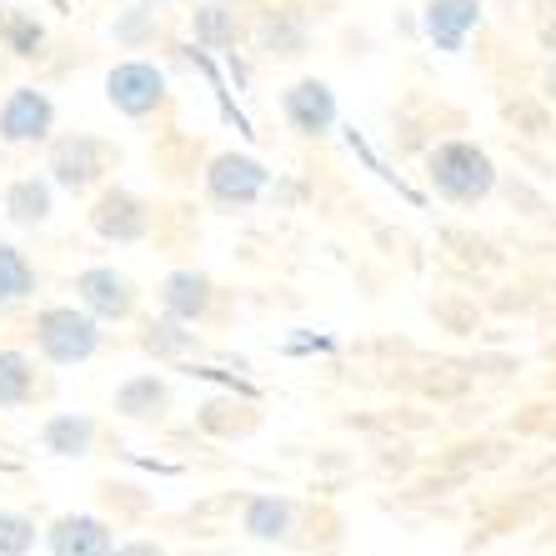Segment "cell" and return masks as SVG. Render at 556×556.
<instances>
[{"label":"cell","instance_id":"1","mask_svg":"<svg viewBox=\"0 0 556 556\" xmlns=\"http://www.w3.org/2000/svg\"><path fill=\"white\" fill-rule=\"evenodd\" d=\"M427 181L452 206H477L496 191V166L477 141H441L427 155Z\"/></svg>","mask_w":556,"mask_h":556},{"label":"cell","instance_id":"2","mask_svg":"<svg viewBox=\"0 0 556 556\" xmlns=\"http://www.w3.org/2000/svg\"><path fill=\"white\" fill-rule=\"evenodd\" d=\"M36 337H40V351H46L55 366H76V362H86V356L101 346L96 321L86 316V311H76V306H51L36 321Z\"/></svg>","mask_w":556,"mask_h":556},{"label":"cell","instance_id":"3","mask_svg":"<svg viewBox=\"0 0 556 556\" xmlns=\"http://www.w3.org/2000/svg\"><path fill=\"white\" fill-rule=\"evenodd\" d=\"M105 101L130 121L151 116L155 105L166 101V71L151 61H121L116 71L105 76Z\"/></svg>","mask_w":556,"mask_h":556},{"label":"cell","instance_id":"4","mask_svg":"<svg viewBox=\"0 0 556 556\" xmlns=\"http://www.w3.org/2000/svg\"><path fill=\"white\" fill-rule=\"evenodd\" d=\"M55 126V105L46 91H36V86H15L11 96H5V105H0V141L11 146H30V141H46Z\"/></svg>","mask_w":556,"mask_h":556},{"label":"cell","instance_id":"5","mask_svg":"<svg viewBox=\"0 0 556 556\" xmlns=\"http://www.w3.org/2000/svg\"><path fill=\"white\" fill-rule=\"evenodd\" d=\"M111 166V146L101 136H65L51 151V176L65 191H86L101 181V170Z\"/></svg>","mask_w":556,"mask_h":556},{"label":"cell","instance_id":"6","mask_svg":"<svg viewBox=\"0 0 556 556\" xmlns=\"http://www.w3.org/2000/svg\"><path fill=\"white\" fill-rule=\"evenodd\" d=\"M266 181H271V170L261 166V161H251V155H216L206 170V191L216 195L220 206H251V201H261V191H266Z\"/></svg>","mask_w":556,"mask_h":556},{"label":"cell","instance_id":"7","mask_svg":"<svg viewBox=\"0 0 556 556\" xmlns=\"http://www.w3.org/2000/svg\"><path fill=\"white\" fill-rule=\"evenodd\" d=\"M281 116L296 136H326L337 126V96L326 80H296L281 91Z\"/></svg>","mask_w":556,"mask_h":556},{"label":"cell","instance_id":"8","mask_svg":"<svg viewBox=\"0 0 556 556\" xmlns=\"http://www.w3.org/2000/svg\"><path fill=\"white\" fill-rule=\"evenodd\" d=\"M477 26H481V0H427V11H421L427 40L446 55L466 51V40H471Z\"/></svg>","mask_w":556,"mask_h":556},{"label":"cell","instance_id":"9","mask_svg":"<svg viewBox=\"0 0 556 556\" xmlns=\"http://www.w3.org/2000/svg\"><path fill=\"white\" fill-rule=\"evenodd\" d=\"M91 226L105 236V241H141V236L151 231V211H146L141 195L105 191L91 211Z\"/></svg>","mask_w":556,"mask_h":556},{"label":"cell","instance_id":"10","mask_svg":"<svg viewBox=\"0 0 556 556\" xmlns=\"http://www.w3.org/2000/svg\"><path fill=\"white\" fill-rule=\"evenodd\" d=\"M191 30L211 51H236V40L247 36V21H241V5H236V0H206V5L191 11Z\"/></svg>","mask_w":556,"mask_h":556},{"label":"cell","instance_id":"11","mask_svg":"<svg viewBox=\"0 0 556 556\" xmlns=\"http://www.w3.org/2000/svg\"><path fill=\"white\" fill-rule=\"evenodd\" d=\"M80 301L96 311V316H111V321H121V316H130V306H136V291H130L126 276L105 271V266H96V271H86L76 281Z\"/></svg>","mask_w":556,"mask_h":556},{"label":"cell","instance_id":"12","mask_svg":"<svg viewBox=\"0 0 556 556\" xmlns=\"http://www.w3.org/2000/svg\"><path fill=\"white\" fill-rule=\"evenodd\" d=\"M51 556H111V531L96 517H61L51 527Z\"/></svg>","mask_w":556,"mask_h":556},{"label":"cell","instance_id":"13","mask_svg":"<svg viewBox=\"0 0 556 556\" xmlns=\"http://www.w3.org/2000/svg\"><path fill=\"white\" fill-rule=\"evenodd\" d=\"M256 40H261V51H266V55H281V61H296V55H306V26H301L291 11H261Z\"/></svg>","mask_w":556,"mask_h":556},{"label":"cell","instance_id":"14","mask_svg":"<svg viewBox=\"0 0 556 556\" xmlns=\"http://www.w3.org/2000/svg\"><path fill=\"white\" fill-rule=\"evenodd\" d=\"M161 301H166V311L176 316V321H195V316L211 306V281L206 276H195V271H176V276H166Z\"/></svg>","mask_w":556,"mask_h":556},{"label":"cell","instance_id":"15","mask_svg":"<svg viewBox=\"0 0 556 556\" xmlns=\"http://www.w3.org/2000/svg\"><path fill=\"white\" fill-rule=\"evenodd\" d=\"M40 441H46V452H55V456H86L96 441V421L91 416H51L46 431H40Z\"/></svg>","mask_w":556,"mask_h":556},{"label":"cell","instance_id":"16","mask_svg":"<svg viewBox=\"0 0 556 556\" xmlns=\"http://www.w3.org/2000/svg\"><path fill=\"white\" fill-rule=\"evenodd\" d=\"M0 46L11 55H21V61H30V55H40V46H46V26H40L30 11L5 5V11H0Z\"/></svg>","mask_w":556,"mask_h":556},{"label":"cell","instance_id":"17","mask_svg":"<svg viewBox=\"0 0 556 556\" xmlns=\"http://www.w3.org/2000/svg\"><path fill=\"white\" fill-rule=\"evenodd\" d=\"M5 211H11L21 226H36V220L51 216V186L36 181V176H26V181H15L11 191H5Z\"/></svg>","mask_w":556,"mask_h":556},{"label":"cell","instance_id":"18","mask_svg":"<svg viewBox=\"0 0 556 556\" xmlns=\"http://www.w3.org/2000/svg\"><path fill=\"white\" fill-rule=\"evenodd\" d=\"M247 531L256 542H276L291 531V502H276V496H256L247 506Z\"/></svg>","mask_w":556,"mask_h":556},{"label":"cell","instance_id":"19","mask_svg":"<svg viewBox=\"0 0 556 556\" xmlns=\"http://www.w3.org/2000/svg\"><path fill=\"white\" fill-rule=\"evenodd\" d=\"M30 387H36V371L21 351H0V406H21L30 402Z\"/></svg>","mask_w":556,"mask_h":556},{"label":"cell","instance_id":"20","mask_svg":"<svg viewBox=\"0 0 556 556\" xmlns=\"http://www.w3.org/2000/svg\"><path fill=\"white\" fill-rule=\"evenodd\" d=\"M36 291V271L15 247H0V301H21Z\"/></svg>","mask_w":556,"mask_h":556},{"label":"cell","instance_id":"21","mask_svg":"<svg viewBox=\"0 0 556 556\" xmlns=\"http://www.w3.org/2000/svg\"><path fill=\"white\" fill-rule=\"evenodd\" d=\"M116 406L126 416H151L155 406H166V387L155 381V376H141V381H130V387H121Z\"/></svg>","mask_w":556,"mask_h":556},{"label":"cell","instance_id":"22","mask_svg":"<svg viewBox=\"0 0 556 556\" xmlns=\"http://www.w3.org/2000/svg\"><path fill=\"white\" fill-rule=\"evenodd\" d=\"M111 36H116L121 46H146V40H155V11L146 5V0L141 5H130L116 26H111Z\"/></svg>","mask_w":556,"mask_h":556},{"label":"cell","instance_id":"23","mask_svg":"<svg viewBox=\"0 0 556 556\" xmlns=\"http://www.w3.org/2000/svg\"><path fill=\"white\" fill-rule=\"evenodd\" d=\"M36 546V521L0 511V556H26Z\"/></svg>","mask_w":556,"mask_h":556},{"label":"cell","instance_id":"24","mask_svg":"<svg viewBox=\"0 0 556 556\" xmlns=\"http://www.w3.org/2000/svg\"><path fill=\"white\" fill-rule=\"evenodd\" d=\"M111 556H161V546H151V542H130V546H116Z\"/></svg>","mask_w":556,"mask_h":556},{"label":"cell","instance_id":"25","mask_svg":"<svg viewBox=\"0 0 556 556\" xmlns=\"http://www.w3.org/2000/svg\"><path fill=\"white\" fill-rule=\"evenodd\" d=\"M146 5H155V11H161V5H170V0H146Z\"/></svg>","mask_w":556,"mask_h":556}]
</instances>
